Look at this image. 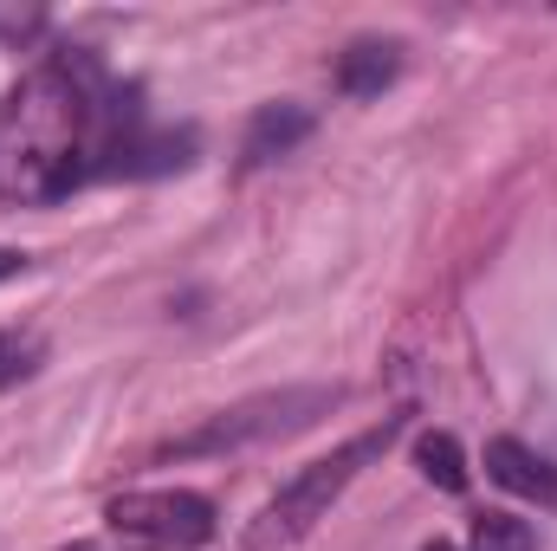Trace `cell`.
<instances>
[{
    "label": "cell",
    "instance_id": "4fadbf2b",
    "mask_svg": "<svg viewBox=\"0 0 557 551\" xmlns=\"http://www.w3.org/2000/svg\"><path fill=\"white\" fill-rule=\"evenodd\" d=\"M421 551H454V546H447V539H434V546H421Z\"/></svg>",
    "mask_w": 557,
    "mask_h": 551
},
{
    "label": "cell",
    "instance_id": "ba28073f",
    "mask_svg": "<svg viewBox=\"0 0 557 551\" xmlns=\"http://www.w3.org/2000/svg\"><path fill=\"white\" fill-rule=\"evenodd\" d=\"M311 137V111L305 105H267L253 124H247V162H273L285 149Z\"/></svg>",
    "mask_w": 557,
    "mask_h": 551
},
{
    "label": "cell",
    "instance_id": "5bb4252c",
    "mask_svg": "<svg viewBox=\"0 0 557 551\" xmlns=\"http://www.w3.org/2000/svg\"><path fill=\"white\" fill-rule=\"evenodd\" d=\"M65 551H98V546H65Z\"/></svg>",
    "mask_w": 557,
    "mask_h": 551
},
{
    "label": "cell",
    "instance_id": "7c38bea8",
    "mask_svg": "<svg viewBox=\"0 0 557 551\" xmlns=\"http://www.w3.org/2000/svg\"><path fill=\"white\" fill-rule=\"evenodd\" d=\"M20 267H26V254H20V247H0V285L20 273Z\"/></svg>",
    "mask_w": 557,
    "mask_h": 551
},
{
    "label": "cell",
    "instance_id": "7a4b0ae2",
    "mask_svg": "<svg viewBox=\"0 0 557 551\" xmlns=\"http://www.w3.org/2000/svg\"><path fill=\"white\" fill-rule=\"evenodd\" d=\"M389 434H396V421H383L376 434H357V441H344L337 454H324V461H311V467H298L285 487L273 493V506L260 513V526L247 532V551H273V546H292V539H305L331 506H337V493L357 480V467L370 461V454H383L389 448Z\"/></svg>",
    "mask_w": 557,
    "mask_h": 551
},
{
    "label": "cell",
    "instance_id": "52a82bcc",
    "mask_svg": "<svg viewBox=\"0 0 557 551\" xmlns=\"http://www.w3.org/2000/svg\"><path fill=\"white\" fill-rule=\"evenodd\" d=\"M396 65H403V46H396V39H357V46L337 59V85H344L350 98H376V91L396 78Z\"/></svg>",
    "mask_w": 557,
    "mask_h": 551
},
{
    "label": "cell",
    "instance_id": "8fae6325",
    "mask_svg": "<svg viewBox=\"0 0 557 551\" xmlns=\"http://www.w3.org/2000/svg\"><path fill=\"white\" fill-rule=\"evenodd\" d=\"M33 364H39V338L0 331V390H7V383H20V377H33Z\"/></svg>",
    "mask_w": 557,
    "mask_h": 551
},
{
    "label": "cell",
    "instance_id": "8992f818",
    "mask_svg": "<svg viewBox=\"0 0 557 551\" xmlns=\"http://www.w3.org/2000/svg\"><path fill=\"white\" fill-rule=\"evenodd\" d=\"M486 474H493L506 493H525V500H539V506H557V467L539 448L512 441V434L486 441Z\"/></svg>",
    "mask_w": 557,
    "mask_h": 551
},
{
    "label": "cell",
    "instance_id": "9c48e42d",
    "mask_svg": "<svg viewBox=\"0 0 557 551\" xmlns=\"http://www.w3.org/2000/svg\"><path fill=\"white\" fill-rule=\"evenodd\" d=\"M416 467L441 487V493H460V487H467V454H460V441H454L447 428H428L416 441Z\"/></svg>",
    "mask_w": 557,
    "mask_h": 551
},
{
    "label": "cell",
    "instance_id": "3957f363",
    "mask_svg": "<svg viewBox=\"0 0 557 551\" xmlns=\"http://www.w3.org/2000/svg\"><path fill=\"white\" fill-rule=\"evenodd\" d=\"M111 532L131 551H201L214 539V506L188 487H149L111 500Z\"/></svg>",
    "mask_w": 557,
    "mask_h": 551
},
{
    "label": "cell",
    "instance_id": "5b68a950",
    "mask_svg": "<svg viewBox=\"0 0 557 551\" xmlns=\"http://www.w3.org/2000/svg\"><path fill=\"white\" fill-rule=\"evenodd\" d=\"M195 162V137L188 131H124V137L104 149V162H98V175H175V169H188Z\"/></svg>",
    "mask_w": 557,
    "mask_h": 551
},
{
    "label": "cell",
    "instance_id": "30bf717a",
    "mask_svg": "<svg viewBox=\"0 0 557 551\" xmlns=\"http://www.w3.org/2000/svg\"><path fill=\"white\" fill-rule=\"evenodd\" d=\"M473 551H539V532L512 513H480L473 519Z\"/></svg>",
    "mask_w": 557,
    "mask_h": 551
},
{
    "label": "cell",
    "instance_id": "6da1fadb",
    "mask_svg": "<svg viewBox=\"0 0 557 551\" xmlns=\"http://www.w3.org/2000/svg\"><path fill=\"white\" fill-rule=\"evenodd\" d=\"M98 91L91 59H52L0 105V195L13 201H59L85 182V111Z\"/></svg>",
    "mask_w": 557,
    "mask_h": 551
},
{
    "label": "cell",
    "instance_id": "277c9868",
    "mask_svg": "<svg viewBox=\"0 0 557 551\" xmlns=\"http://www.w3.org/2000/svg\"><path fill=\"white\" fill-rule=\"evenodd\" d=\"M318 409H331V390H285V396H260V403L221 409L208 428L182 434V441H175V454H214V448H240V441H260V434H285V428H305Z\"/></svg>",
    "mask_w": 557,
    "mask_h": 551
}]
</instances>
